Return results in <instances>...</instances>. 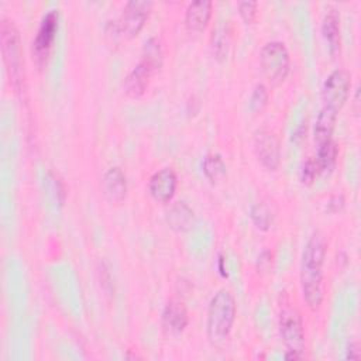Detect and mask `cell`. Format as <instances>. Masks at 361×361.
I'll return each mask as SVG.
<instances>
[{"mask_svg":"<svg viewBox=\"0 0 361 361\" xmlns=\"http://www.w3.org/2000/svg\"><path fill=\"white\" fill-rule=\"evenodd\" d=\"M327 241L320 231H313L307 238L300 261V286L306 305L316 310L323 300V264Z\"/></svg>","mask_w":361,"mask_h":361,"instance_id":"cell-1","label":"cell"},{"mask_svg":"<svg viewBox=\"0 0 361 361\" xmlns=\"http://www.w3.org/2000/svg\"><path fill=\"white\" fill-rule=\"evenodd\" d=\"M235 319V299L228 289L217 290L209 302L206 334L213 345L223 344Z\"/></svg>","mask_w":361,"mask_h":361,"instance_id":"cell-2","label":"cell"},{"mask_svg":"<svg viewBox=\"0 0 361 361\" xmlns=\"http://www.w3.org/2000/svg\"><path fill=\"white\" fill-rule=\"evenodd\" d=\"M162 65V48L159 41L152 37L144 44L141 61L126 76L123 82L124 93L130 97L141 96L148 87L151 76L159 71Z\"/></svg>","mask_w":361,"mask_h":361,"instance_id":"cell-3","label":"cell"},{"mask_svg":"<svg viewBox=\"0 0 361 361\" xmlns=\"http://www.w3.org/2000/svg\"><path fill=\"white\" fill-rule=\"evenodd\" d=\"M0 42L3 61L14 89H20L24 82V61L21 52L20 32L10 18H1L0 23Z\"/></svg>","mask_w":361,"mask_h":361,"instance_id":"cell-4","label":"cell"},{"mask_svg":"<svg viewBox=\"0 0 361 361\" xmlns=\"http://www.w3.org/2000/svg\"><path fill=\"white\" fill-rule=\"evenodd\" d=\"M279 334L286 347V360H298L303 357L305 330L300 313L296 307L285 305L278 316Z\"/></svg>","mask_w":361,"mask_h":361,"instance_id":"cell-5","label":"cell"},{"mask_svg":"<svg viewBox=\"0 0 361 361\" xmlns=\"http://www.w3.org/2000/svg\"><path fill=\"white\" fill-rule=\"evenodd\" d=\"M259 63L264 75L271 83H281L286 78L290 68V58L285 44L281 41L267 42L261 48Z\"/></svg>","mask_w":361,"mask_h":361,"instance_id":"cell-6","label":"cell"},{"mask_svg":"<svg viewBox=\"0 0 361 361\" xmlns=\"http://www.w3.org/2000/svg\"><path fill=\"white\" fill-rule=\"evenodd\" d=\"M151 7L152 3L148 0H130L124 6L121 16L110 24L113 34H118L124 38L137 35L148 18Z\"/></svg>","mask_w":361,"mask_h":361,"instance_id":"cell-7","label":"cell"},{"mask_svg":"<svg viewBox=\"0 0 361 361\" xmlns=\"http://www.w3.org/2000/svg\"><path fill=\"white\" fill-rule=\"evenodd\" d=\"M351 87V75L345 69H334L322 86L323 107L338 111L348 99Z\"/></svg>","mask_w":361,"mask_h":361,"instance_id":"cell-8","label":"cell"},{"mask_svg":"<svg viewBox=\"0 0 361 361\" xmlns=\"http://www.w3.org/2000/svg\"><path fill=\"white\" fill-rule=\"evenodd\" d=\"M58 10H49L47 14H44L32 39V58L38 66H42L47 62L58 30Z\"/></svg>","mask_w":361,"mask_h":361,"instance_id":"cell-9","label":"cell"},{"mask_svg":"<svg viewBox=\"0 0 361 361\" xmlns=\"http://www.w3.org/2000/svg\"><path fill=\"white\" fill-rule=\"evenodd\" d=\"M254 151L258 161L269 171H275L281 161L278 137L267 128L257 130L254 134Z\"/></svg>","mask_w":361,"mask_h":361,"instance_id":"cell-10","label":"cell"},{"mask_svg":"<svg viewBox=\"0 0 361 361\" xmlns=\"http://www.w3.org/2000/svg\"><path fill=\"white\" fill-rule=\"evenodd\" d=\"M176 185H178V178H176L175 171L172 168L166 166V168H162V169L157 171L149 178L148 189H149L151 196L155 200L166 203L175 195Z\"/></svg>","mask_w":361,"mask_h":361,"instance_id":"cell-11","label":"cell"},{"mask_svg":"<svg viewBox=\"0 0 361 361\" xmlns=\"http://www.w3.org/2000/svg\"><path fill=\"white\" fill-rule=\"evenodd\" d=\"M189 316L183 303L171 300L165 305L162 312V327L169 334H180L188 326Z\"/></svg>","mask_w":361,"mask_h":361,"instance_id":"cell-12","label":"cell"},{"mask_svg":"<svg viewBox=\"0 0 361 361\" xmlns=\"http://www.w3.org/2000/svg\"><path fill=\"white\" fill-rule=\"evenodd\" d=\"M103 193L111 202L117 203L126 197L127 193V179L124 172L118 166H111L103 176L102 180Z\"/></svg>","mask_w":361,"mask_h":361,"instance_id":"cell-13","label":"cell"},{"mask_svg":"<svg viewBox=\"0 0 361 361\" xmlns=\"http://www.w3.org/2000/svg\"><path fill=\"white\" fill-rule=\"evenodd\" d=\"M212 16V1L209 0H195L189 3L185 11V24L190 31H202Z\"/></svg>","mask_w":361,"mask_h":361,"instance_id":"cell-14","label":"cell"},{"mask_svg":"<svg viewBox=\"0 0 361 361\" xmlns=\"http://www.w3.org/2000/svg\"><path fill=\"white\" fill-rule=\"evenodd\" d=\"M231 44V25L230 21L223 20L216 24V27L212 31L210 37V47L212 52L216 59L221 61L227 56L228 48Z\"/></svg>","mask_w":361,"mask_h":361,"instance_id":"cell-15","label":"cell"},{"mask_svg":"<svg viewBox=\"0 0 361 361\" xmlns=\"http://www.w3.org/2000/svg\"><path fill=\"white\" fill-rule=\"evenodd\" d=\"M322 34L329 45L331 55L340 51V14L336 8H329L323 17Z\"/></svg>","mask_w":361,"mask_h":361,"instance_id":"cell-16","label":"cell"},{"mask_svg":"<svg viewBox=\"0 0 361 361\" xmlns=\"http://www.w3.org/2000/svg\"><path fill=\"white\" fill-rule=\"evenodd\" d=\"M168 224L176 231H186L193 226L195 214L193 210L185 202L173 203L166 214Z\"/></svg>","mask_w":361,"mask_h":361,"instance_id":"cell-17","label":"cell"},{"mask_svg":"<svg viewBox=\"0 0 361 361\" xmlns=\"http://www.w3.org/2000/svg\"><path fill=\"white\" fill-rule=\"evenodd\" d=\"M336 117L337 113L333 110H329L326 107L320 109V113L317 116L316 124H314V130H313V137H314V142L317 145L331 140V134L334 130V123H336Z\"/></svg>","mask_w":361,"mask_h":361,"instance_id":"cell-18","label":"cell"},{"mask_svg":"<svg viewBox=\"0 0 361 361\" xmlns=\"http://www.w3.org/2000/svg\"><path fill=\"white\" fill-rule=\"evenodd\" d=\"M275 212L268 200H259L251 207V219L257 228L268 230L274 221Z\"/></svg>","mask_w":361,"mask_h":361,"instance_id":"cell-19","label":"cell"},{"mask_svg":"<svg viewBox=\"0 0 361 361\" xmlns=\"http://www.w3.org/2000/svg\"><path fill=\"white\" fill-rule=\"evenodd\" d=\"M337 155H338V147L333 138L317 145V155L314 158L319 164L320 172L331 171V168L336 164Z\"/></svg>","mask_w":361,"mask_h":361,"instance_id":"cell-20","label":"cell"},{"mask_svg":"<svg viewBox=\"0 0 361 361\" xmlns=\"http://www.w3.org/2000/svg\"><path fill=\"white\" fill-rule=\"evenodd\" d=\"M203 172L210 182H219L226 176V164L219 154H209L202 162Z\"/></svg>","mask_w":361,"mask_h":361,"instance_id":"cell-21","label":"cell"},{"mask_svg":"<svg viewBox=\"0 0 361 361\" xmlns=\"http://www.w3.org/2000/svg\"><path fill=\"white\" fill-rule=\"evenodd\" d=\"M319 173H320V168H319V164H317L316 158L314 157H307L300 165L299 179L302 180V183L310 185L317 178Z\"/></svg>","mask_w":361,"mask_h":361,"instance_id":"cell-22","label":"cell"},{"mask_svg":"<svg viewBox=\"0 0 361 361\" xmlns=\"http://www.w3.org/2000/svg\"><path fill=\"white\" fill-rule=\"evenodd\" d=\"M268 102V90L267 87L262 85V83H258L252 93H251V99H250V109L254 111V113H258L261 111L265 104Z\"/></svg>","mask_w":361,"mask_h":361,"instance_id":"cell-23","label":"cell"},{"mask_svg":"<svg viewBox=\"0 0 361 361\" xmlns=\"http://www.w3.org/2000/svg\"><path fill=\"white\" fill-rule=\"evenodd\" d=\"M238 13L243 17V20L245 23H251L255 17L257 13V3L251 1V0H245V1H240L238 3Z\"/></svg>","mask_w":361,"mask_h":361,"instance_id":"cell-24","label":"cell"},{"mask_svg":"<svg viewBox=\"0 0 361 361\" xmlns=\"http://www.w3.org/2000/svg\"><path fill=\"white\" fill-rule=\"evenodd\" d=\"M257 265H258V269L261 271H268L269 267L272 265V252L269 250H264L259 257H258V261H257Z\"/></svg>","mask_w":361,"mask_h":361,"instance_id":"cell-25","label":"cell"},{"mask_svg":"<svg viewBox=\"0 0 361 361\" xmlns=\"http://www.w3.org/2000/svg\"><path fill=\"white\" fill-rule=\"evenodd\" d=\"M343 206H344V199H343L341 195L331 196V199H330L329 203H327V207H329L330 212H337V210H340Z\"/></svg>","mask_w":361,"mask_h":361,"instance_id":"cell-26","label":"cell"},{"mask_svg":"<svg viewBox=\"0 0 361 361\" xmlns=\"http://www.w3.org/2000/svg\"><path fill=\"white\" fill-rule=\"evenodd\" d=\"M345 357L350 358V360H354V358H358V357H360V351H358V347H357L355 343H351V344H350Z\"/></svg>","mask_w":361,"mask_h":361,"instance_id":"cell-27","label":"cell"}]
</instances>
